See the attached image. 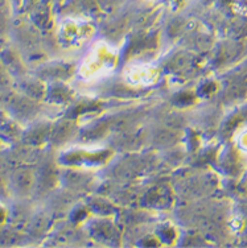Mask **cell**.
I'll return each instance as SVG.
<instances>
[{
    "instance_id": "obj_1",
    "label": "cell",
    "mask_w": 247,
    "mask_h": 248,
    "mask_svg": "<svg viewBox=\"0 0 247 248\" xmlns=\"http://www.w3.org/2000/svg\"><path fill=\"white\" fill-rule=\"evenodd\" d=\"M115 61L114 53L110 50V48H105L100 45L99 48H97L90 58H87L83 66V72L87 73L89 77L103 76V73L110 72V69L113 67V62Z\"/></svg>"
}]
</instances>
